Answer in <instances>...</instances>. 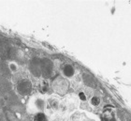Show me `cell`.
I'll list each match as a JSON object with an SVG mask.
<instances>
[{"instance_id":"6da1fadb","label":"cell","mask_w":131,"mask_h":121,"mask_svg":"<svg viewBox=\"0 0 131 121\" xmlns=\"http://www.w3.org/2000/svg\"><path fill=\"white\" fill-rule=\"evenodd\" d=\"M130 3H131V1H130Z\"/></svg>"}]
</instances>
